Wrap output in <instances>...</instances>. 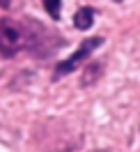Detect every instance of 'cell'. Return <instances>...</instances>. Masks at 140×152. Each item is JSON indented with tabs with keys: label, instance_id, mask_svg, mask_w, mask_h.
Listing matches in <instances>:
<instances>
[{
	"label": "cell",
	"instance_id": "6da1fadb",
	"mask_svg": "<svg viewBox=\"0 0 140 152\" xmlns=\"http://www.w3.org/2000/svg\"><path fill=\"white\" fill-rule=\"evenodd\" d=\"M25 46V35L16 21L2 19L0 21V53L2 56H14Z\"/></svg>",
	"mask_w": 140,
	"mask_h": 152
},
{
	"label": "cell",
	"instance_id": "7a4b0ae2",
	"mask_svg": "<svg viewBox=\"0 0 140 152\" xmlns=\"http://www.w3.org/2000/svg\"><path fill=\"white\" fill-rule=\"evenodd\" d=\"M101 44H103V37H90V39H85L83 44L76 48L67 60H62V62L55 67V78H62L65 74H71L74 69H78V67L90 58V53H92L94 48H99Z\"/></svg>",
	"mask_w": 140,
	"mask_h": 152
},
{
	"label": "cell",
	"instance_id": "3957f363",
	"mask_svg": "<svg viewBox=\"0 0 140 152\" xmlns=\"http://www.w3.org/2000/svg\"><path fill=\"white\" fill-rule=\"evenodd\" d=\"M92 23H94V12L90 10V7H81V10L76 12L74 26L78 30H90V28H92Z\"/></svg>",
	"mask_w": 140,
	"mask_h": 152
},
{
	"label": "cell",
	"instance_id": "277c9868",
	"mask_svg": "<svg viewBox=\"0 0 140 152\" xmlns=\"http://www.w3.org/2000/svg\"><path fill=\"white\" fill-rule=\"evenodd\" d=\"M99 74H101V65H99V62H92V65L85 69L83 78H81V86H92L94 81L99 78Z\"/></svg>",
	"mask_w": 140,
	"mask_h": 152
},
{
	"label": "cell",
	"instance_id": "5b68a950",
	"mask_svg": "<svg viewBox=\"0 0 140 152\" xmlns=\"http://www.w3.org/2000/svg\"><path fill=\"white\" fill-rule=\"evenodd\" d=\"M44 7L51 14V19H60V0H44Z\"/></svg>",
	"mask_w": 140,
	"mask_h": 152
},
{
	"label": "cell",
	"instance_id": "8992f818",
	"mask_svg": "<svg viewBox=\"0 0 140 152\" xmlns=\"http://www.w3.org/2000/svg\"><path fill=\"white\" fill-rule=\"evenodd\" d=\"M9 2L12 0H0V7H9Z\"/></svg>",
	"mask_w": 140,
	"mask_h": 152
}]
</instances>
